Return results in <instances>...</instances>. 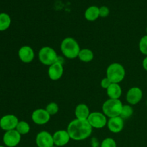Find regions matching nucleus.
<instances>
[{"mask_svg":"<svg viewBox=\"0 0 147 147\" xmlns=\"http://www.w3.org/2000/svg\"><path fill=\"white\" fill-rule=\"evenodd\" d=\"M67 131L72 140L83 141L90 137L93 132V128L88 120L76 119L69 123Z\"/></svg>","mask_w":147,"mask_h":147,"instance_id":"f257e3e1","label":"nucleus"},{"mask_svg":"<svg viewBox=\"0 0 147 147\" xmlns=\"http://www.w3.org/2000/svg\"><path fill=\"white\" fill-rule=\"evenodd\" d=\"M60 50L65 57L73 60L78 57L80 47L76 39L71 37H67L63 39L61 42Z\"/></svg>","mask_w":147,"mask_h":147,"instance_id":"f03ea898","label":"nucleus"},{"mask_svg":"<svg viewBox=\"0 0 147 147\" xmlns=\"http://www.w3.org/2000/svg\"><path fill=\"white\" fill-rule=\"evenodd\" d=\"M106 78L113 83H120L126 77V70L121 64L113 63L106 68Z\"/></svg>","mask_w":147,"mask_h":147,"instance_id":"7ed1b4c3","label":"nucleus"},{"mask_svg":"<svg viewBox=\"0 0 147 147\" xmlns=\"http://www.w3.org/2000/svg\"><path fill=\"white\" fill-rule=\"evenodd\" d=\"M123 104L120 99H111L106 100L102 106V112L107 118H113L119 116L121 112Z\"/></svg>","mask_w":147,"mask_h":147,"instance_id":"20e7f679","label":"nucleus"},{"mask_svg":"<svg viewBox=\"0 0 147 147\" xmlns=\"http://www.w3.org/2000/svg\"><path fill=\"white\" fill-rule=\"evenodd\" d=\"M59 56L53 47L50 46L42 47L38 53V59L40 63L44 65L50 66L57 62Z\"/></svg>","mask_w":147,"mask_h":147,"instance_id":"39448f33","label":"nucleus"},{"mask_svg":"<svg viewBox=\"0 0 147 147\" xmlns=\"http://www.w3.org/2000/svg\"><path fill=\"white\" fill-rule=\"evenodd\" d=\"M87 120L93 129H100L107 126L108 118L103 112H90Z\"/></svg>","mask_w":147,"mask_h":147,"instance_id":"423d86ee","label":"nucleus"},{"mask_svg":"<svg viewBox=\"0 0 147 147\" xmlns=\"http://www.w3.org/2000/svg\"><path fill=\"white\" fill-rule=\"evenodd\" d=\"M22 135L16 129L5 131L3 136V142L7 147H15L21 142Z\"/></svg>","mask_w":147,"mask_h":147,"instance_id":"0eeeda50","label":"nucleus"},{"mask_svg":"<svg viewBox=\"0 0 147 147\" xmlns=\"http://www.w3.org/2000/svg\"><path fill=\"white\" fill-rule=\"evenodd\" d=\"M19 119L15 115L7 114L0 119V128L5 131L16 129L19 123Z\"/></svg>","mask_w":147,"mask_h":147,"instance_id":"6e6552de","label":"nucleus"},{"mask_svg":"<svg viewBox=\"0 0 147 147\" xmlns=\"http://www.w3.org/2000/svg\"><path fill=\"white\" fill-rule=\"evenodd\" d=\"M51 116L45 110V109H37L32 113L31 119L33 123L37 125L47 124L50 120Z\"/></svg>","mask_w":147,"mask_h":147,"instance_id":"1a4fd4ad","label":"nucleus"},{"mask_svg":"<svg viewBox=\"0 0 147 147\" xmlns=\"http://www.w3.org/2000/svg\"><path fill=\"white\" fill-rule=\"evenodd\" d=\"M35 142L37 147H53L55 146L53 134L47 131L39 132L36 136Z\"/></svg>","mask_w":147,"mask_h":147,"instance_id":"9d476101","label":"nucleus"},{"mask_svg":"<svg viewBox=\"0 0 147 147\" xmlns=\"http://www.w3.org/2000/svg\"><path fill=\"white\" fill-rule=\"evenodd\" d=\"M143 98V91L139 87H132L129 89L126 93V99L129 105L134 106L138 104Z\"/></svg>","mask_w":147,"mask_h":147,"instance_id":"9b49d317","label":"nucleus"},{"mask_svg":"<svg viewBox=\"0 0 147 147\" xmlns=\"http://www.w3.org/2000/svg\"><path fill=\"white\" fill-rule=\"evenodd\" d=\"M63 63L57 61L54 64L51 65L48 67L47 70V75L49 78L53 81L58 80L63 77V73H64V67H63Z\"/></svg>","mask_w":147,"mask_h":147,"instance_id":"f8f14e48","label":"nucleus"},{"mask_svg":"<svg viewBox=\"0 0 147 147\" xmlns=\"http://www.w3.org/2000/svg\"><path fill=\"white\" fill-rule=\"evenodd\" d=\"M18 57L24 63H30L34 60L35 54L32 47L29 45H23L19 49Z\"/></svg>","mask_w":147,"mask_h":147,"instance_id":"ddd939ff","label":"nucleus"},{"mask_svg":"<svg viewBox=\"0 0 147 147\" xmlns=\"http://www.w3.org/2000/svg\"><path fill=\"white\" fill-rule=\"evenodd\" d=\"M106 126L111 133L119 134L123 131L124 127V120L120 116L109 118Z\"/></svg>","mask_w":147,"mask_h":147,"instance_id":"4468645a","label":"nucleus"},{"mask_svg":"<svg viewBox=\"0 0 147 147\" xmlns=\"http://www.w3.org/2000/svg\"><path fill=\"white\" fill-rule=\"evenodd\" d=\"M54 145L57 147H62L67 145L70 141V136L67 130L56 131L53 134Z\"/></svg>","mask_w":147,"mask_h":147,"instance_id":"2eb2a0df","label":"nucleus"},{"mask_svg":"<svg viewBox=\"0 0 147 147\" xmlns=\"http://www.w3.org/2000/svg\"><path fill=\"white\" fill-rule=\"evenodd\" d=\"M74 113L76 119L80 120H87L90 111L87 105L85 103H79L76 106Z\"/></svg>","mask_w":147,"mask_h":147,"instance_id":"dca6fc26","label":"nucleus"},{"mask_svg":"<svg viewBox=\"0 0 147 147\" xmlns=\"http://www.w3.org/2000/svg\"><path fill=\"white\" fill-rule=\"evenodd\" d=\"M106 94L111 99H120L122 96V88L119 83H112L106 89Z\"/></svg>","mask_w":147,"mask_h":147,"instance_id":"f3484780","label":"nucleus"},{"mask_svg":"<svg viewBox=\"0 0 147 147\" xmlns=\"http://www.w3.org/2000/svg\"><path fill=\"white\" fill-rule=\"evenodd\" d=\"M84 17L86 20L89 22L96 21L100 17L99 14V7L97 6H90L86 9L84 13Z\"/></svg>","mask_w":147,"mask_h":147,"instance_id":"a211bd4d","label":"nucleus"},{"mask_svg":"<svg viewBox=\"0 0 147 147\" xmlns=\"http://www.w3.org/2000/svg\"><path fill=\"white\" fill-rule=\"evenodd\" d=\"M78 58L83 63H90L94 58V54L90 49H80Z\"/></svg>","mask_w":147,"mask_h":147,"instance_id":"6ab92c4d","label":"nucleus"},{"mask_svg":"<svg viewBox=\"0 0 147 147\" xmlns=\"http://www.w3.org/2000/svg\"><path fill=\"white\" fill-rule=\"evenodd\" d=\"M11 20L10 16L7 13H0V32L5 31L9 28Z\"/></svg>","mask_w":147,"mask_h":147,"instance_id":"aec40b11","label":"nucleus"},{"mask_svg":"<svg viewBox=\"0 0 147 147\" xmlns=\"http://www.w3.org/2000/svg\"><path fill=\"white\" fill-rule=\"evenodd\" d=\"M16 130L21 135H26L30 131V126L27 121H20L16 127Z\"/></svg>","mask_w":147,"mask_h":147,"instance_id":"412c9836","label":"nucleus"},{"mask_svg":"<svg viewBox=\"0 0 147 147\" xmlns=\"http://www.w3.org/2000/svg\"><path fill=\"white\" fill-rule=\"evenodd\" d=\"M133 113L134 109L131 105H123V108H122L120 116L123 119V120H126V119H129V118L133 115Z\"/></svg>","mask_w":147,"mask_h":147,"instance_id":"4be33fe9","label":"nucleus"},{"mask_svg":"<svg viewBox=\"0 0 147 147\" xmlns=\"http://www.w3.org/2000/svg\"><path fill=\"white\" fill-rule=\"evenodd\" d=\"M45 110L47 111V112L50 116H54V115L57 114L58 113L59 106L55 102H51V103H49L47 105V106L45 108Z\"/></svg>","mask_w":147,"mask_h":147,"instance_id":"5701e85b","label":"nucleus"},{"mask_svg":"<svg viewBox=\"0 0 147 147\" xmlns=\"http://www.w3.org/2000/svg\"><path fill=\"white\" fill-rule=\"evenodd\" d=\"M139 49L141 53L147 56V34L143 36L139 40Z\"/></svg>","mask_w":147,"mask_h":147,"instance_id":"b1692460","label":"nucleus"},{"mask_svg":"<svg viewBox=\"0 0 147 147\" xmlns=\"http://www.w3.org/2000/svg\"><path fill=\"white\" fill-rule=\"evenodd\" d=\"M100 147H117V144L113 138L107 137L102 141Z\"/></svg>","mask_w":147,"mask_h":147,"instance_id":"393cba45","label":"nucleus"},{"mask_svg":"<svg viewBox=\"0 0 147 147\" xmlns=\"http://www.w3.org/2000/svg\"><path fill=\"white\" fill-rule=\"evenodd\" d=\"M110 13V10L109 8L106 6H102V7H99V14H100V17H107L109 15Z\"/></svg>","mask_w":147,"mask_h":147,"instance_id":"a878e982","label":"nucleus"},{"mask_svg":"<svg viewBox=\"0 0 147 147\" xmlns=\"http://www.w3.org/2000/svg\"><path fill=\"white\" fill-rule=\"evenodd\" d=\"M111 83H112L111 81V80H109L108 78L105 77V78H103L101 80H100V87H101L102 88L106 90V89H107L108 88L111 86Z\"/></svg>","mask_w":147,"mask_h":147,"instance_id":"bb28decb","label":"nucleus"},{"mask_svg":"<svg viewBox=\"0 0 147 147\" xmlns=\"http://www.w3.org/2000/svg\"><path fill=\"white\" fill-rule=\"evenodd\" d=\"M142 66H143V68L147 71V56L144 58L143 61H142Z\"/></svg>","mask_w":147,"mask_h":147,"instance_id":"cd10ccee","label":"nucleus"},{"mask_svg":"<svg viewBox=\"0 0 147 147\" xmlns=\"http://www.w3.org/2000/svg\"><path fill=\"white\" fill-rule=\"evenodd\" d=\"M146 34H147V27H146Z\"/></svg>","mask_w":147,"mask_h":147,"instance_id":"c85d7f7f","label":"nucleus"},{"mask_svg":"<svg viewBox=\"0 0 147 147\" xmlns=\"http://www.w3.org/2000/svg\"><path fill=\"white\" fill-rule=\"evenodd\" d=\"M0 147H7V146H0Z\"/></svg>","mask_w":147,"mask_h":147,"instance_id":"c756f323","label":"nucleus"},{"mask_svg":"<svg viewBox=\"0 0 147 147\" xmlns=\"http://www.w3.org/2000/svg\"><path fill=\"white\" fill-rule=\"evenodd\" d=\"M53 147H57V146H53Z\"/></svg>","mask_w":147,"mask_h":147,"instance_id":"7c9ffc66","label":"nucleus"},{"mask_svg":"<svg viewBox=\"0 0 147 147\" xmlns=\"http://www.w3.org/2000/svg\"><path fill=\"white\" fill-rule=\"evenodd\" d=\"M146 106H147V100H146Z\"/></svg>","mask_w":147,"mask_h":147,"instance_id":"2f4dec72","label":"nucleus"}]
</instances>
